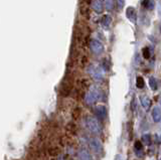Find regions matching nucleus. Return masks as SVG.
Segmentation results:
<instances>
[{"label": "nucleus", "instance_id": "f257e3e1", "mask_svg": "<svg viewBox=\"0 0 161 160\" xmlns=\"http://www.w3.org/2000/svg\"><path fill=\"white\" fill-rule=\"evenodd\" d=\"M85 123H86L87 128H88V130L91 133H93L95 135H100L102 133V127L96 118L91 117V116L86 117Z\"/></svg>", "mask_w": 161, "mask_h": 160}, {"label": "nucleus", "instance_id": "f03ea898", "mask_svg": "<svg viewBox=\"0 0 161 160\" xmlns=\"http://www.w3.org/2000/svg\"><path fill=\"white\" fill-rule=\"evenodd\" d=\"M89 145L96 155L103 156L104 149H103L102 143L100 142V140L98 139V138H91V139L89 140Z\"/></svg>", "mask_w": 161, "mask_h": 160}, {"label": "nucleus", "instance_id": "7ed1b4c3", "mask_svg": "<svg viewBox=\"0 0 161 160\" xmlns=\"http://www.w3.org/2000/svg\"><path fill=\"white\" fill-rule=\"evenodd\" d=\"M99 97H100L99 90L95 87H92L90 88V90L88 91V93L86 95V102L88 104H94Z\"/></svg>", "mask_w": 161, "mask_h": 160}, {"label": "nucleus", "instance_id": "20e7f679", "mask_svg": "<svg viewBox=\"0 0 161 160\" xmlns=\"http://www.w3.org/2000/svg\"><path fill=\"white\" fill-rule=\"evenodd\" d=\"M90 49L95 55H101L104 52V45L97 39H92L90 41Z\"/></svg>", "mask_w": 161, "mask_h": 160}, {"label": "nucleus", "instance_id": "39448f33", "mask_svg": "<svg viewBox=\"0 0 161 160\" xmlns=\"http://www.w3.org/2000/svg\"><path fill=\"white\" fill-rule=\"evenodd\" d=\"M96 116L100 121H104L107 117V109L104 105H98L95 109Z\"/></svg>", "mask_w": 161, "mask_h": 160}, {"label": "nucleus", "instance_id": "423d86ee", "mask_svg": "<svg viewBox=\"0 0 161 160\" xmlns=\"http://www.w3.org/2000/svg\"><path fill=\"white\" fill-rule=\"evenodd\" d=\"M140 103H141V106L142 108L144 109L146 112H148L150 110V108H151V100H150L149 97H147V96H140Z\"/></svg>", "mask_w": 161, "mask_h": 160}, {"label": "nucleus", "instance_id": "0eeeda50", "mask_svg": "<svg viewBox=\"0 0 161 160\" xmlns=\"http://www.w3.org/2000/svg\"><path fill=\"white\" fill-rule=\"evenodd\" d=\"M91 6L97 13H102L103 9H104V4L101 0H92Z\"/></svg>", "mask_w": 161, "mask_h": 160}, {"label": "nucleus", "instance_id": "6e6552de", "mask_svg": "<svg viewBox=\"0 0 161 160\" xmlns=\"http://www.w3.org/2000/svg\"><path fill=\"white\" fill-rule=\"evenodd\" d=\"M90 74H91V76L93 77V79L95 81H101L103 79V74L102 73L100 72V70L98 68H95V66H92L91 69H90Z\"/></svg>", "mask_w": 161, "mask_h": 160}, {"label": "nucleus", "instance_id": "1a4fd4ad", "mask_svg": "<svg viewBox=\"0 0 161 160\" xmlns=\"http://www.w3.org/2000/svg\"><path fill=\"white\" fill-rule=\"evenodd\" d=\"M152 118L155 123H159L161 121V109L160 107H154L152 110Z\"/></svg>", "mask_w": 161, "mask_h": 160}, {"label": "nucleus", "instance_id": "9d476101", "mask_svg": "<svg viewBox=\"0 0 161 160\" xmlns=\"http://www.w3.org/2000/svg\"><path fill=\"white\" fill-rule=\"evenodd\" d=\"M79 157H80L81 160H94L92 154L86 149H82V150L79 151Z\"/></svg>", "mask_w": 161, "mask_h": 160}, {"label": "nucleus", "instance_id": "9b49d317", "mask_svg": "<svg viewBox=\"0 0 161 160\" xmlns=\"http://www.w3.org/2000/svg\"><path fill=\"white\" fill-rule=\"evenodd\" d=\"M126 15L127 17L130 19L131 21H135L136 20V10L134 7H128L127 10H126Z\"/></svg>", "mask_w": 161, "mask_h": 160}, {"label": "nucleus", "instance_id": "f8f14e48", "mask_svg": "<svg viewBox=\"0 0 161 160\" xmlns=\"http://www.w3.org/2000/svg\"><path fill=\"white\" fill-rule=\"evenodd\" d=\"M101 23H102L103 27H106V28L109 27L111 25V23H112V17H111V15H109V14L104 15L101 19Z\"/></svg>", "mask_w": 161, "mask_h": 160}, {"label": "nucleus", "instance_id": "ddd939ff", "mask_svg": "<svg viewBox=\"0 0 161 160\" xmlns=\"http://www.w3.org/2000/svg\"><path fill=\"white\" fill-rule=\"evenodd\" d=\"M142 6L149 10H152L155 6V2L153 0H142Z\"/></svg>", "mask_w": 161, "mask_h": 160}, {"label": "nucleus", "instance_id": "4468645a", "mask_svg": "<svg viewBox=\"0 0 161 160\" xmlns=\"http://www.w3.org/2000/svg\"><path fill=\"white\" fill-rule=\"evenodd\" d=\"M81 14L89 18V15H90V8L88 7V4H87V3H84V2H82Z\"/></svg>", "mask_w": 161, "mask_h": 160}, {"label": "nucleus", "instance_id": "2eb2a0df", "mask_svg": "<svg viewBox=\"0 0 161 160\" xmlns=\"http://www.w3.org/2000/svg\"><path fill=\"white\" fill-rule=\"evenodd\" d=\"M151 141H152V138H151V135L150 134H144L143 136H142V142L144 143V145L150 146L151 145Z\"/></svg>", "mask_w": 161, "mask_h": 160}, {"label": "nucleus", "instance_id": "dca6fc26", "mask_svg": "<svg viewBox=\"0 0 161 160\" xmlns=\"http://www.w3.org/2000/svg\"><path fill=\"white\" fill-rule=\"evenodd\" d=\"M104 6L107 10H111L114 9V0H104Z\"/></svg>", "mask_w": 161, "mask_h": 160}, {"label": "nucleus", "instance_id": "f3484780", "mask_svg": "<svg viewBox=\"0 0 161 160\" xmlns=\"http://www.w3.org/2000/svg\"><path fill=\"white\" fill-rule=\"evenodd\" d=\"M149 86L152 89V91H156L157 88H158V84H157L156 79L153 78V77H152V78H150L149 79Z\"/></svg>", "mask_w": 161, "mask_h": 160}, {"label": "nucleus", "instance_id": "a211bd4d", "mask_svg": "<svg viewBox=\"0 0 161 160\" xmlns=\"http://www.w3.org/2000/svg\"><path fill=\"white\" fill-rule=\"evenodd\" d=\"M136 86H137V88H139V89H143V88H144L145 83H144V79L142 78V77H138V78H137Z\"/></svg>", "mask_w": 161, "mask_h": 160}, {"label": "nucleus", "instance_id": "6ab92c4d", "mask_svg": "<svg viewBox=\"0 0 161 160\" xmlns=\"http://www.w3.org/2000/svg\"><path fill=\"white\" fill-rule=\"evenodd\" d=\"M142 55H143V58H146V60H148L150 58V50L148 47H144L143 50H142Z\"/></svg>", "mask_w": 161, "mask_h": 160}, {"label": "nucleus", "instance_id": "aec40b11", "mask_svg": "<svg viewBox=\"0 0 161 160\" xmlns=\"http://www.w3.org/2000/svg\"><path fill=\"white\" fill-rule=\"evenodd\" d=\"M142 148H143V144H142L141 141H136L135 142V150L136 151H141Z\"/></svg>", "mask_w": 161, "mask_h": 160}, {"label": "nucleus", "instance_id": "412c9836", "mask_svg": "<svg viewBox=\"0 0 161 160\" xmlns=\"http://www.w3.org/2000/svg\"><path fill=\"white\" fill-rule=\"evenodd\" d=\"M117 4L119 9H123L124 5H125V0H117Z\"/></svg>", "mask_w": 161, "mask_h": 160}, {"label": "nucleus", "instance_id": "4be33fe9", "mask_svg": "<svg viewBox=\"0 0 161 160\" xmlns=\"http://www.w3.org/2000/svg\"><path fill=\"white\" fill-rule=\"evenodd\" d=\"M103 69H105L106 71L109 70V63H106V60H104V62H103Z\"/></svg>", "mask_w": 161, "mask_h": 160}, {"label": "nucleus", "instance_id": "5701e85b", "mask_svg": "<svg viewBox=\"0 0 161 160\" xmlns=\"http://www.w3.org/2000/svg\"><path fill=\"white\" fill-rule=\"evenodd\" d=\"M155 137H156V142L157 143H159V144H161V135H155Z\"/></svg>", "mask_w": 161, "mask_h": 160}, {"label": "nucleus", "instance_id": "b1692460", "mask_svg": "<svg viewBox=\"0 0 161 160\" xmlns=\"http://www.w3.org/2000/svg\"><path fill=\"white\" fill-rule=\"evenodd\" d=\"M115 160H123V156L119 154V155H117V157H116V159H115Z\"/></svg>", "mask_w": 161, "mask_h": 160}]
</instances>
